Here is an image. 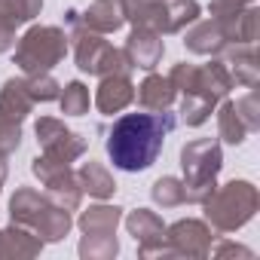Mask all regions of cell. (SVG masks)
Wrapping results in <instances>:
<instances>
[{"instance_id": "obj_17", "label": "cell", "mask_w": 260, "mask_h": 260, "mask_svg": "<svg viewBox=\"0 0 260 260\" xmlns=\"http://www.w3.org/2000/svg\"><path fill=\"white\" fill-rule=\"evenodd\" d=\"M220 55H223V64H226V71H230L233 83L248 86V89H254V86H257L260 71H257L254 43H230Z\"/></svg>"}, {"instance_id": "obj_18", "label": "cell", "mask_w": 260, "mask_h": 260, "mask_svg": "<svg viewBox=\"0 0 260 260\" xmlns=\"http://www.w3.org/2000/svg\"><path fill=\"white\" fill-rule=\"evenodd\" d=\"M43 251V239L31 233L22 223H10L0 230V257L4 260H22V257H37Z\"/></svg>"}, {"instance_id": "obj_3", "label": "cell", "mask_w": 260, "mask_h": 260, "mask_svg": "<svg viewBox=\"0 0 260 260\" xmlns=\"http://www.w3.org/2000/svg\"><path fill=\"white\" fill-rule=\"evenodd\" d=\"M181 169H184V190H187V202L202 205L214 187H217V175L223 169V150L217 138H196L187 141L181 147Z\"/></svg>"}, {"instance_id": "obj_26", "label": "cell", "mask_w": 260, "mask_h": 260, "mask_svg": "<svg viewBox=\"0 0 260 260\" xmlns=\"http://www.w3.org/2000/svg\"><path fill=\"white\" fill-rule=\"evenodd\" d=\"M217 135H220V141H226V144H242V141L251 135L248 128H245V122L239 119V113H236V107H233L230 98H223L220 107H217Z\"/></svg>"}, {"instance_id": "obj_20", "label": "cell", "mask_w": 260, "mask_h": 260, "mask_svg": "<svg viewBox=\"0 0 260 260\" xmlns=\"http://www.w3.org/2000/svg\"><path fill=\"white\" fill-rule=\"evenodd\" d=\"M89 31L95 34H113L125 25V16L119 10V0H95V4L86 7L83 16H77Z\"/></svg>"}, {"instance_id": "obj_6", "label": "cell", "mask_w": 260, "mask_h": 260, "mask_svg": "<svg viewBox=\"0 0 260 260\" xmlns=\"http://www.w3.org/2000/svg\"><path fill=\"white\" fill-rule=\"evenodd\" d=\"M71 25L74 34L68 40H74V55H77V68L89 77H110V74H132V61L122 49H113L107 40H101V34L89 31L77 13H71Z\"/></svg>"}, {"instance_id": "obj_13", "label": "cell", "mask_w": 260, "mask_h": 260, "mask_svg": "<svg viewBox=\"0 0 260 260\" xmlns=\"http://www.w3.org/2000/svg\"><path fill=\"white\" fill-rule=\"evenodd\" d=\"M43 10V0H0V52L16 46V28L34 22Z\"/></svg>"}, {"instance_id": "obj_33", "label": "cell", "mask_w": 260, "mask_h": 260, "mask_svg": "<svg viewBox=\"0 0 260 260\" xmlns=\"http://www.w3.org/2000/svg\"><path fill=\"white\" fill-rule=\"evenodd\" d=\"M214 254H217V257H226V254H242V257H251V251H248V248H242V245H233V242H223V245H217V248H214Z\"/></svg>"}, {"instance_id": "obj_23", "label": "cell", "mask_w": 260, "mask_h": 260, "mask_svg": "<svg viewBox=\"0 0 260 260\" xmlns=\"http://www.w3.org/2000/svg\"><path fill=\"white\" fill-rule=\"evenodd\" d=\"M77 223H80L83 236H116V226L122 223V208L98 202V205H89Z\"/></svg>"}, {"instance_id": "obj_1", "label": "cell", "mask_w": 260, "mask_h": 260, "mask_svg": "<svg viewBox=\"0 0 260 260\" xmlns=\"http://www.w3.org/2000/svg\"><path fill=\"white\" fill-rule=\"evenodd\" d=\"M172 113L169 110H144V113H125L113 122L107 135V156L122 172H144L162 153L166 135L172 132Z\"/></svg>"}, {"instance_id": "obj_2", "label": "cell", "mask_w": 260, "mask_h": 260, "mask_svg": "<svg viewBox=\"0 0 260 260\" xmlns=\"http://www.w3.org/2000/svg\"><path fill=\"white\" fill-rule=\"evenodd\" d=\"M10 217L13 223H22L28 226L31 233H37L46 242H61L71 226H74V217L68 208L55 205L46 193L34 190V187H19L10 199Z\"/></svg>"}, {"instance_id": "obj_9", "label": "cell", "mask_w": 260, "mask_h": 260, "mask_svg": "<svg viewBox=\"0 0 260 260\" xmlns=\"http://www.w3.org/2000/svg\"><path fill=\"white\" fill-rule=\"evenodd\" d=\"M34 132H37V144H40V150H43L46 156L61 159V162H74V159H80V156L86 153V147H89L83 135L71 132V128H68L61 119H55V116H40L37 125H34Z\"/></svg>"}, {"instance_id": "obj_21", "label": "cell", "mask_w": 260, "mask_h": 260, "mask_svg": "<svg viewBox=\"0 0 260 260\" xmlns=\"http://www.w3.org/2000/svg\"><path fill=\"white\" fill-rule=\"evenodd\" d=\"M34 104L37 101L31 98L25 77H13V80L4 83V89H0V113L7 119H13V122H22L34 110Z\"/></svg>"}, {"instance_id": "obj_8", "label": "cell", "mask_w": 260, "mask_h": 260, "mask_svg": "<svg viewBox=\"0 0 260 260\" xmlns=\"http://www.w3.org/2000/svg\"><path fill=\"white\" fill-rule=\"evenodd\" d=\"M31 172L40 178V184L46 187V196H49L55 205H61V208H68V211H77V208H80V202H83V187H80L77 172L71 169V162H61V159H55V156L40 153V156L31 159Z\"/></svg>"}, {"instance_id": "obj_11", "label": "cell", "mask_w": 260, "mask_h": 260, "mask_svg": "<svg viewBox=\"0 0 260 260\" xmlns=\"http://www.w3.org/2000/svg\"><path fill=\"white\" fill-rule=\"evenodd\" d=\"M125 230L138 242V254L141 257H172L169 245H166V223L156 211L150 208H135L125 217Z\"/></svg>"}, {"instance_id": "obj_29", "label": "cell", "mask_w": 260, "mask_h": 260, "mask_svg": "<svg viewBox=\"0 0 260 260\" xmlns=\"http://www.w3.org/2000/svg\"><path fill=\"white\" fill-rule=\"evenodd\" d=\"M116 254H119L116 236H83V242H80L83 260H113Z\"/></svg>"}, {"instance_id": "obj_15", "label": "cell", "mask_w": 260, "mask_h": 260, "mask_svg": "<svg viewBox=\"0 0 260 260\" xmlns=\"http://www.w3.org/2000/svg\"><path fill=\"white\" fill-rule=\"evenodd\" d=\"M135 101V83L128 80V74H110V77H101V86L95 92V107L107 116L125 110L128 104Z\"/></svg>"}, {"instance_id": "obj_7", "label": "cell", "mask_w": 260, "mask_h": 260, "mask_svg": "<svg viewBox=\"0 0 260 260\" xmlns=\"http://www.w3.org/2000/svg\"><path fill=\"white\" fill-rule=\"evenodd\" d=\"M169 80H172L175 92H181V95H199V98L211 101L214 107H217V104L230 95V89L236 86L233 77H230V71H226V64H223V58H211V61L202 64V68L187 64V61H178V64L172 68Z\"/></svg>"}, {"instance_id": "obj_22", "label": "cell", "mask_w": 260, "mask_h": 260, "mask_svg": "<svg viewBox=\"0 0 260 260\" xmlns=\"http://www.w3.org/2000/svg\"><path fill=\"white\" fill-rule=\"evenodd\" d=\"M175 86H172V80L169 77H162V74H147L144 77V83L135 89V98H138V104L144 107V110H153V113H159V110H169L172 104H175Z\"/></svg>"}, {"instance_id": "obj_5", "label": "cell", "mask_w": 260, "mask_h": 260, "mask_svg": "<svg viewBox=\"0 0 260 260\" xmlns=\"http://www.w3.org/2000/svg\"><path fill=\"white\" fill-rule=\"evenodd\" d=\"M68 55V34L58 25H34L16 43V68L25 77L49 74Z\"/></svg>"}, {"instance_id": "obj_4", "label": "cell", "mask_w": 260, "mask_h": 260, "mask_svg": "<svg viewBox=\"0 0 260 260\" xmlns=\"http://www.w3.org/2000/svg\"><path fill=\"white\" fill-rule=\"evenodd\" d=\"M260 205V193L251 181H230L223 187H214V193L202 202L205 220L220 230V233H236L242 230Z\"/></svg>"}, {"instance_id": "obj_28", "label": "cell", "mask_w": 260, "mask_h": 260, "mask_svg": "<svg viewBox=\"0 0 260 260\" xmlns=\"http://www.w3.org/2000/svg\"><path fill=\"white\" fill-rule=\"evenodd\" d=\"M89 86H83L80 80H71L68 86H61V95H58V104H61V113L64 116H83L89 113Z\"/></svg>"}, {"instance_id": "obj_10", "label": "cell", "mask_w": 260, "mask_h": 260, "mask_svg": "<svg viewBox=\"0 0 260 260\" xmlns=\"http://www.w3.org/2000/svg\"><path fill=\"white\" fill-rule=\"evenodd\" d=\"M211 242H214V236L205 220L184 217V220H175L172 226H166V245H169L172 257H208Z\"/></svg>"}, {"instance_id": "obj_31", "label": "cell", "mask_w": 260, "mask_h": 260, "mask_svg": "<svg viewBox=\"0 0 260 260\" xmlns=\"http://www.w3.org/2000/svg\"><path fill=\"white\" fill-rule=\"evenodd\" d=\"M22 144V122H13L0 113V156H13Z\"/></svg>"}, {"instance_id": "obj_14", "label": "cell", "mask_w": 260, "mask_h": 260, "mask_svg": "<svg viewBox=\"0 0 260 260\" xmlns=\"http://www.w3.org/2000/svg\"><path fill=\"white\" fill-rule=\"evenodd\" d=\"M122 52L128 55L132 68L153 71V68L162 61L166 43H162V34H156V31H150V28H132V34H128Z\"/></svg>"}, {"instance_id": "obj_32", "label": "cell", "mask_w": 260, "mask_h": 260, "mask_svg": "<svg viewBox=\"0 0 260 260\" xmlns=\"http://www.w3.org/2000/svg\"><path fill=\"white\" fill-rule=\"evenodd\" d=\"M233 107H236V113H239V119L245 122V128H248V132H257V128H260V107H257V92H248V95L236 98V101H233Z\"/></svg>"}, {"instance_id": "obj_16", "label": "cell", "mask_w": 260, "mask_h": 260, "mask_svg": "<svg viewBox=\"0 0 260 260\" xmlns=\"http://www.w3.org/2000/svg\"><path fill=\"white\" fill-rule=\"evenodd\" d=\"M184 46L193 55H220L230 43L214 19H196L190 31H184Z\"/></svg>"}, {"instance_id": "obj_34", "label": "cell", "mask_w": 260, "mask_h": 260, "mask_svg": "<svg viewBox=\"0 0 260 260\" xmlns=\"http://www.w3.org/2000/svg\"><path fill=\"white\" fill-rule=\"evenodd\" d=\"M214 7H248V4H254V0H211Z\"/></svg>"}, {"instance_id": "obj_25", "label": "cell", "mask_w": 260, "mask_h": 260, "mask_svg": "<svg viewBox=\"0 0 260 260\" xmlns=\"http://www.w3.org/2000/svg\"><path fill=\"white\" fill-rule=\"evenodd\" d=\"M199 16H202V7L196 4V0H169L166 22H162V37L187 31V25H193Z\"/></svg>"}, {"instance_id": "obj_19", "label": "cell", "mask_w": 260, "mask_h": 260, "mask_svg": "<svg viewBox=\"0 0 260 260\" xmlns=\"http://www.w3.org/2000/svg\"><path fill=\"white\" fill-rule=\"evenodd\" d=\"M166 7H169V0H119L125 22H132L135 28H150L156 34H162Z\"/></svg>"}, {"instance_id": "obj_30", "label": "cell", "mask_w": 260, "mask_h": 260, "mask_svg": "<svg viewBox=\"0 0 260 260\" xmlns=\"http://www.w3.org/2000/svg\"><path fill=\"white\" fill-rule=\"evenodd\" d=\"M25 83H28V92H31V98L34 101H40V104H46V101H58V95H61V86L49 77V74H37V77H25Z\"/></svg>"}, {"instance_id": "obj_27", "label": "cell", "mask_w": 260, "mask_h": 260, "mask_svg": "<svg viewBox=\"0 0 260 260\" xmlns=\"http://www.w3.org/2000/svg\"><path fill=\"white\" fill-rule=\"evenodd\" d=\"M150 199H153L159 208H178V205H187L184 181H181V178H172V175L153 181V187H150Z\"/></svg>"}, {"instance_id": "obj_24", "label": "cell", "mask_w": 260, "mask_h": 260, "mask_svg": "<svg viewBox=\"0 0 260 260\" xmlns=\"http://www.w3.org/2000/svg\"><path fill=\"white\" fill-rule=\"evenodd\" d=\"M77 181H80L83 193H89V196H95V199H110V196L116 193L113 175H110L101 162H95V159H89V162H83V166L77 169Z\"/></svg>"}, {"instance_id": "obj_12", "label": "cell", "mask_w": 260, "mask_h": 260, "mask_svg": "<svg viewBox=\"0 0 260 260\" xmlns=\"http://www.w3.org/2000/svg\"><path fill=\"white\" fill-rule=\"evenodd\" d=\"M211 19L220 25L226 43H254L260 31V10L254 4L248 7H214L211 4Z\"/></svg>"}]
</instances>
